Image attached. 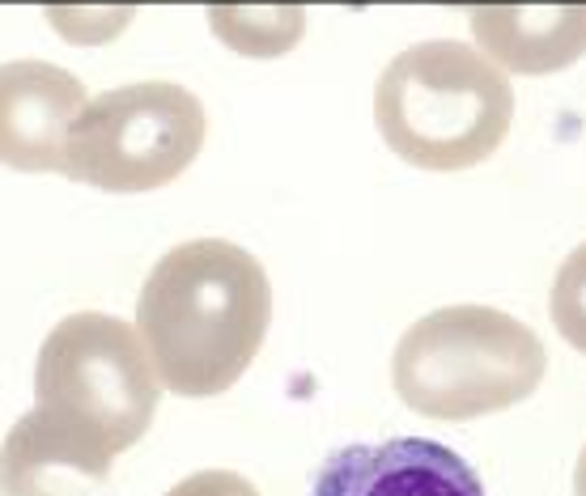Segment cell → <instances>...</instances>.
<instances>
[{
    "label": "cell",
    "mask_w": 586,
    "mask_h": 496,
    "mask_svg": "<svg viewBox=\"0 0 586 496\" xmlns=\"http://www.w3.org/2000/svg\"><path fill=\"white\" fill-rule=\"evenodd\" d=\"M208 26L238 56L276 60L307 35V9L294 0H217Z\"/></svg>",
    "instance_id": "10"
},
{
    "label": "cell",
    "mask_w": 586,
    "mask_h": 496,
    "mask_svg": "<svg viewBox=\"0 0 586 496\" xmlns=\"http://www.w3.org/2000/svg\"><path fill=\"white\" fill-rule=\"evenodd\" d=\"M548 352L536 331L493 305H442L417 318L391 352L404 408L433 420H476L536 395Z\"/></svg>",
    "instance_id": "3"
},
{
    "label": "cell",
    "mask_w": 586,
    "mask_h": 496,
    "mask_svg": "<svg viewBox=\"0 0 586 496\" xmlns=\"http://www.w3.org/2000/svg\"><path fill=\"white\" fill-rule=\"evenodd\" d=\"M311 496H485V484L455 450L426 437H395L327 455Z\"/></svg>",
    "instance_id": "6"
},
{
    "label": "cell",
    "mask_w": 586,
    "mask_h": 496,
    "mask_svg": "<svg viewBox=\"0 0 586 496\" xmlns=\"http://www.w3.org/2000/svg\"><path fill=\"white\" fill-rule=\"evenodd\" d=\"M47 17L69 43H107L132 22V4H47Z\"/></svg>",
    "instance_id": "12"
},
{
    "label": "cell",
    "mask_w": 586,
    "mask_h": 496,
    "mask_svg": "<svg viewBox=\"0 0 586 496\" xmlns=\"http://www.w3.org/2000/svg\"><path fill=\"white\" fill-rule=\"evenodd\" d=\"M273 323V285L264 264L226 238L170 246L136 298V336L157 386L183 399L230 390Z\"/></svg>",
    "instance_id": "1"
},
{
    "label": "cell",
    "mask_w": 586,
    "mask_h": 496,
    "mask_svg": "<svg viewBox=\"0 0 586 496\" xmlns=\"http://www.w3.org/2000/svg\"><path fill=\"white\" fill-rule=\"evenodd\" d=\"M471 35L480 56L502 73H561L586 56V0L476 4Z\"/></svg>",
    "instance_id": "8"
},
{
    "label": "cell",
    "mask_w": 586,
    "mask_h": 496,
    "mask_svg": "<svg viewBox=\"0 0 586 496\" xmlns=\"http://www.w3.org/2000/svg\"><path fill=\"white\" fill-rule=\"evenodd\" d=\"M157 378L132 323L103 310L60 318L39 348L35 408L107 455L136 446L157 412Z\"/></svg>",
    "instance_id": "4"
},
{
    "label": "cell",
    "mask_w": 586,
    "mask_h": 496,
    "mask_svg": "<svg viewBox=\"0 0 586 496\" xmlns=\"http://www.w3.org/2000/svg\"><path fill=\"white\" fill-rule=\"evenodd\" d=\"M374 123L399 161L417 170H468L502 149L514 123V89L476 47L433 38L383 69Z\"/></svg>",
    "instance_id": "2"
},
{
    "label": "cell",
    "mask_w": 586,
    "mask_h": 496,
    "mask_svg": "<svg viewBox=\"0 0 586 496\" xmlns=\"http://www.w3.org/2000/svg\"><path fill=\"white\" fill-rule=\"evenodd\" d=\"M111 458L77 428L31 408L0 446V496H94L111 475Z\"/></svg>",
    "instance_id": "9"
},
{
    "label": "cell",
    "mask_w": 586,
    "mask_h": 496,
    "mask_svg": "<svg viewBox=\"0 0 586 496\" xmlns=\"http://www.w3.org/2000/svg\"><path fill=\"white\" fill-rule=\"evenodd\" d=\"M574 496H586V446L578 455V467H574Z\"/></svg>",
    "instance_id": "14"
},
{
    "label": "cell",
    "mask_w": 586,
    "mask_h": 496,
    "mask_svg": "<svg viewBox=\"0 0 586 496\" xmlns=\"http://www.w3.org/2000/svg\"><path fill=\"white\" fill-rule=\"evenodd\" d=\"M548 314H552L557 336L586 356V242L574 246L557 267V280L548 293Z\"/></svg>",
    "instance_id": "11"
},
{
    "label": "cell",
    "mask_w": 586,
    "mask_h": 496,
    "mask_svg": "<svg viewBox=\"0 0 586 496\" xmlns=\"http://www.w3.org/2000/svg\"><path fill=\"white\" fill-rule=\"evenodd\" d=\"M208 136V114L175 81L119 85L85 107L64 132L60 174L116 195L157 191L192 166Z\"/></svg>",
    "instance_id": "5"
},
{
    "label": "cell",
    "mask_w": 586,
    "mask_h": 496,
    "mask_svg": "<svg viewBox=\"0 0 586 496\" xmlns=\"http://www.w3.org/2000/svg\"><path fill=\"white\" fill-rule=\"evenodd\" d=\"M85 107V85L47 60L0 64V166L43 174L60 170L64 132Z\"/></svg>",
    "instance_id": "7"
},
{
    "label": "cell",
    "mask_w": 586,
    "mask_h": 496,
    "mask_svg": "<svg viewBox=\"0 0 586 496\" xmlns=\"http://www.w3.org/2000/svg\"><path fill=\"white\" fill-rule=\"evenodd\" d=\"M166 496H260V493L238 471H195L188 480H179Z\"/></svg>",
    "instance_id": "13"
}]
</instances>
